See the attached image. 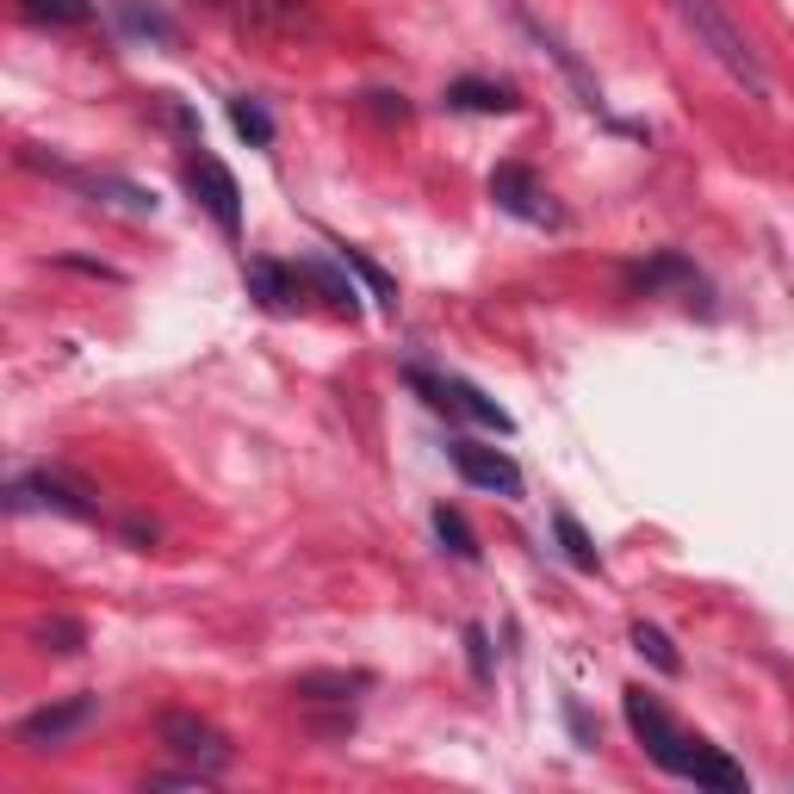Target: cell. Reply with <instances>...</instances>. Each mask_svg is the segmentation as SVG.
I'll list each match as a JSON object with an SVG mask.
<instances>
[{"label":"cell","mask_w":794,"mask_h":794,"mask_svg":"<svg viewBox=\"0 0 794 794\" xmlns=\"http://www.w3.org/2000/svg\"><path fill=\"white\" fill-rule=\"evenodd\" d=\"M249 286H254V298H261L268 310H286L292 305V280H286L280 261H261V254H254V261H249Z\"/></svg>","instance_id":"2e32d148"},{"label":"cell","mask_w":794,"mask_h":794,"mask_svg":"<svg viewBox=\"0 0 794 794\" xmlns=\"http://www.w3.org/2000/svg\"><path fill=\"white\" fill-rule=\"evenodd\" d=\"M187 187H193V199L212 212V224L224 236L242 230V193H236V175L217 155H187Z\"/></svg>","instance_id":"5b68a950"},{"label":"cell","mask_w":794,"mask_h":794,"mask_svg":"<svg viewBox=\"0 0 794 794\" xmlns=\"http://www.w3.org/2000/svg\"><path fill=\"white\" fill-rule=\"evenodd\" d=\"M360 689H372L367 671H305V677H292V696L305 701H354Z\"/></svg>","instance_id":"9c48e42d"},{"label":"cell","mask_w":794,"mask_h":794,"mask_svg":"<svg viewBox=\"0 0 794 794\" xmlns=\"http://www.w3.org/2000/svg\"><path fill=\"white\" fill-rule=\"evenodd\" d=\"M305 280H310L317 292H323V298H330L335 310H348V317H354V286L330 268V261H305Z\"/></svg>","instance_id":"44dd1931"},{"label":"cell","mask_w":794,"mask_h":794,"mask_svg":"<svg viewBox=\"0 0 794 794\" xmlns=\"http://www.w3.org/2000/svg\"><path fill=\"white\" fill-rule=\"evenodd\" d=\"M230 125H236L242 137H249L254 150H268V143H273V118L261 112V99H249V94L230 99Z\"/></svg>","instance_id":"ffe728a7"},{"label":"cell","mask_w":794,"mask_h":794,"mask_svg":"<svg viewBox=\"0 0 794 794\" xmlns=\"http://www.w3.org/2000/svg\"><path fill=\"white\" fill-rule=\"evenodd\" d=\"M671 13H677L683 32L696 38V50L733 81L738 94L757 99V106H770V69H763V57L751 50V38L738 32V20L720 7V0H671Z\"/></svg>","instance_id":"7a4b0ae2"},{"label":"cell","mask_w":794,"mask_h":794,"mask_svg":"<svg viewBox=\"0 0 794 794\" xmlns=\"http://www.w3.org/2000/svg\"><path fill=\"white\" fill-rule=\"evenodd\" d=\"M453 472L465 485L490 490V497H522V465L497 453V447H478V441H453Z\"/></svg>","instance_id":"52a82bcc"},{"label":"cell","mask_w":794,"mask_h":794,"mask_svg":"<svg viewBox=\"0 0 794 794\" xmlns=\"http://www.w3.org/2000/svg\"><path fill=\"white\" fill-rule=\"evenodd\" d=\"M633 652H640L652 671H664V677H683V659H677V645L664 640V627H652V620H640L633 627Z\"/></svg>","instance_id":"9a60e30c"},{"label":"cell","mask_w":794,"mask_h":794,"mask_svg":"<svg viewBox=\"0 0 794 794\" xmlns=\"http://www.w3.org/2000/svg\"><path fill=\"white\" fill-rule=\"evenodd\" d=\"M490 199H497L509 217H528V224H559V212H553L546 193H541V180L528 175L522 162H503V168L490 175Z\"/></svg>","instance_id":"ba28073f"},{"label":"cell","mask_w":794,"mask_h":794,"mask_svg":"<svg viewBox=\"0 0 794 794\" xmlns=\"http://www.w3.org/2000/svg\"><path fill=\"white\" fill-rule=\"evenodd\" d=\"M32 645L38 652H57V659H75L81 645H87V627L69 615H44V620H32Z\"/></svg>","instance_id":"8fae6325"},{"label":"cell","mask_w":794,"mask_h":794,"mask_svg":"<svg viewBox=\"0 0 794 794\" xmlns=\"http://www.w3.org/2000/svg\"><path fill=\"white\" fill-rule=\"evenodd\" d=\"M553 534H559V546H565V559L578 565V571H596V541H590V534H583L578 528V515H571V509H559V515H553Z\"/></svg>","instance_id":"ac0fdd59"},{"label":"cell","mask_w":794,"mask_h":794,"mask_svg":"<svg viewBox=\"0 0 794 794\" xmlns=\"http://www.w3.org/2000/svg\"><path fill=\"white\" fill-rule=\"evenodd\" d=\"M87 193H99L106 205H118V212H131V217H150L155 212V193L150 187H137V180H118V175H94V180H81Z\"/></svg>","instance_id":"7c38bea8"},{"label":"cell","mask_w":794,"mask_h":794,"mask_svg":"<svg viewBox=\"0 0 794 794\" xmlns=\"http://www.w3.org/2000/svg\"><path fill=\"white\" fill-rule=\"evenodd\" d=\"M342 261H348V268L360 273V280H367L379 305H398V286H391V273H386V268H372V261H367V254H360V249H342Z\"/></svg>","instance_id":"7402d4cb"},{"label":"cell","mask_w":794,"mask_h":794,"mask_svg":"<svg viewBox=\"0 0 794 794\" xmlns=\"http://www.w3.org/2000/svg\"><path fill=\"white\" fill-rule=\"evenodd\" d=\"M20 13L25 20H38V25H87L94 20L87 0H20Z\"/></svg>","instance_id":"d6986e66"},{"label":"cell","mask_w":794,"mask_h":794,"mask_svg":"<svg viewBox=\"0 0 794 794\" xmlns=\"http://www.w3.org/2000/svg\"><path fill=\"white\" fill-rule=\"evenodd\" d=\"M447 398H453V410H460V416H472L478 428H497V435H509V428H515V423H509V410H497L485 391L465 386V379H447Z\"/></svg>","instance_id":"4fadbf2b"},{"label":"cell","mask_w":794,"mask_h":794,"mask_svg":"<svg viewBox=\"0 0 794 794\" xmlns=\"http://www.w3.org/2000/svg\"><path fill=\"white\" fill-rule=\"evenodd\" d=\"M205 782H212V770H155L150 782H143V789H205Z\"/></svg>","instance_id":"cb8c5ba5"},{"label":"cell","mask_w":794,"mask_h":794,"mask_svg":"<svg viewBox=\"0 0 794 794\" xmlns=\"http://www.w3.org/2000/svg\"><path fill=\"white\" fill-rule=\"evenodd\" d=\"M447 106H460V112H515V94L509 87H490V81H453L447 87Z\"/></svg>","instance_id":"5bb4252c"},{"label":"cell","mask_w":794,"mask_h":794,"mask_svg":"<svg viewBox=\"0 0 794 794\" xmlns=\"http://www.w3.org/2000/svg\"><path fill=\"white\" fill-rule=\"evenodd\" d=\"M435 534H441V546L453 559H465V565L478 559V534H472V522H465L460 509H447V503L435 509Z\"/></svg>","instance_id":"e0dca14e"},{"label":"cell","mask_w":794,"mask_h":794,"mask_svg":"<svg viewBox=\"0 0 794 794\" xmlns=\"http://www.w3.org/2000/svg\"><path fill=\"white\" fill-rule=\"evenodd\" d=\"M94 714H99V696H62V701H44L38 714H25V720H20V745H25V751L62 745V738H75Z\"/></svg>","instance_id":"8992f818"},{"label":"cell","mask_w":794,"mask_h":794,"mask_svg":"<svg viewBox=\"0 0 794 794\" xmlns=\"http://www.w3.org/2000/svg\"><path fill=\"white\" fill-rule=\"evenodd\" d=\"M465 659H472V677L490 683V633L485 627H465Z\"/></svg>","instance_id":"603a6c76"},{"label":"cell","mask_w":794,"mask_h":794,"mask_svg":"<svg viewBox=\"0 0 794 794\" xmlns=\"http://www.w3.org/2000/svg\"><path fill=\"white\" fill-rule=\"evenodd\" d=\"M57 268H75V273H94V280H118L106 261H87V254H57Z\"/></svg>","instance_id":"d4e9b609"},{"label":"cell","mask_w":794,"mask_h":794,"mask_svg":"<svg viewBox=\"0 0 794 794\" xmlns=\"http://www.w3.org/2000/svg\"><path fill=\"white\" fill-rule=\"evenodd\" d=\"M627 726H633V738L645 745V757H652L659 770L683 775V782H696V789L745 794V770H738L733 757H720L708 738H689L645 689H627Z\"/></svg>","instance_id":"6da1fadb"},{"label":"cell","mask_w":794,"mask_h":794,"mask_svg":"<svg viewBox=\"0 0 794 794\" xmlns=\"http://www.w3.org/2000/svg\"><path fill=\"white\" fill-rule=\"evenodd\" d=\"M155 738H162V751H175V757H187V763H199V770H212V775H224L230 770V738L217 733L212 720H199V714H187V708H168V714L155 720Z\"/></svg>","instance_id":"3957f363"},{"label":"cell","mask_w":794,"mask_h":794,"mask_svg":"<svg viewBox=\"0 0 794 794\" xmlns=\"http://www.w3.org/2000/svg\"><path fill=\"white\" fill-rule=\"evenodd\" d=\"M13 509H50V515H69V522H99V503L87 497V485L62 478V472H25V478H13Z\"/></svg>","instance_id":"277c9868"},{"label":"cell","mask_w":794,"mask_h":794,"mask_svg":"<svg viewBox=\"0 0 794 794\" xmlns=\"http://www.w3.org/2000/svg\"><path fill=\"white\" fill-rule=\"evenodd\" d=\"M515 20H522L528 32L541 38V50H553V62H559L565 75H571V87H578V94H583V106H596V112H602V87H596V81H590V75H583V69H578V57H571V50H565V44L553 38V32H546V25L534 20V13H528V7H522V13H515Z\"/></svg>","instance_id":"30bf717a"}]
</instances>
